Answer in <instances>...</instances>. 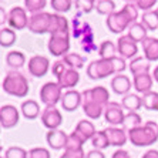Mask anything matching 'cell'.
Listing matches in <instances>:
<instances>
[{
    "label": "cell",
    "instance_id": "33",
    "mask_svg": "<svg viewBox=\"0 0 158 158\" xmlns=\"http://www.w3.org/2000/svg\"><path fill=\"white\" fill-rule=\"evenodd\" d=\"M64 63L67 64V67L74 69V70H78V69H83L85 64V57L77 54V53H69L67 56L63 57Z\"/></svg>",
    "mask_w": 158,
    "mask_h": 158
},
{
    "label": "cell",
    "instance_id": "24",
    "mask_svg": "<svg viewBox=\"0 0 158 158\" xmlns=\"http://www.w3.org/2000/svg\"><path fill=\"white\" fill-rule=\"evenodd\" d=\"M144 57L150 63L158 61V39L157 37H147L143 41Z\"/></svg>",
    "mask_w": 158,
    "mask_h": 158
},
{
    "label": "cell",
    "instance_id": "29",
    "mask_svg": "<svg viewBox=\"0 0 158 158\" xmlns=\"http://www.w3.org/2000/svg\"><path fill=\"white\" fill-rule=\"evenodd\" d=\"M121 106L124 110H128V113H137L143 107V97L138 94H127L123 97Z\"/></svg>",
    "mask_w": 158,
    "mask_h": 158
},
{
    "label": "cell",
    "instance_id": "45",
    "mask_svg": "<svg viewBox=\"0 0 158 158\" xmlns=\"http://www.w3.org/2000/svg\"><path fill=\"white\" fill-rule=\"evenodd\" d=\"M27 158H52V155H50V151H48L47 148L36 147V148H31V150L29 151Z\"/></svg>",
    "mask_w": 158,
    "mask_h": 158
},
{
    "label": "cell",
    "instance_id": "9",
    "mask_svg": "<svg viewBox=\"0 0 158 158\" xmlns=\"http://www.w3.org/2000/svg\"><path fill=\"white\" fill-rule=\"evenodd\" d=\"M104 118H106V121L111 127L123 125L124 124V118H125V113H124L123 106H120L115 101H110L106 106V110H104Z\"/></svg>",
    "mask_w": 158,
    "mask_h": 158
},
{
    "label": "cell",
    "instance_id": "48",
    "mask_svg": "<svg viewBox=\"0 0 158 158\" xmlns=\"http://www.w3.org/2000/svg\"><path fill=\"white\" fill-rule=\"evenodd\" d=\"M84 150H64L60 158H85Z\"/></svg>",
    "mask_w": 158,
    "mask_h": 158
},
{
    "label": "cell",
    "instance_id": "20",
    "mask_svg": "<svg viewBox=\"0 0 158 158\" xmlns=\"http://www.w3.org/2000/svg\"><path fill=\"white\" fill-rule=\"evenodd\" d=\"M81 96H83V94H81ZM81 107H83L84 114L87 115L90 120H98V118L101 117V114H104V110H106L104 106L87 98V97H83V106Z\"/></svg>",
    "mask_w": 158,
    "mask_h": 158
},
{
    "label": "cell",
    "instance_id": "26",
    "mask_svg": "<svg viewBox=\"0 0 158 158\" xmlns=\"http://www.w3.org/2000/svg\"><path fill=\"white\" fill-rule=\"evenodd\" d=\"M147 33H148L147 27L144 26L141 22H135L128 27V33H127V36H128L131 40L135 41V43H143V41L148 37Z\"/></svg>",
    "mask_w": 158,
    "mask_h": 158
},
{
    "label": "cell",
    "instance_id": "46",
    "mask_svg": "<svg viewBox=\"0 0 158 158\" xmlns=\"http://www.w3.org/2000/svg\"><path fill=\"white\" fill-rule=\"evenodd\" d=\"M67 69H69V67H67V64L64 63V60L61 59V60H57V61H56L54 64L52 66V73L54 74V77L59 78L60 76H61V74L67 70Z\"/></svg>",
    "mask_w": 158,
    "mask_h": 158
},
{
    "label": "cell",
    "instance_id": "35",
    "mask_svg": "<svg viewBox=\"0 0 158 158\" xmlns=\"http://www.w3.org/2000/svg\"><path fill=\"white\" fill-rule=\"evenodd\" d=\"M143 125V118L138 113H127L125 114V118H124V124H123V128L125 131H130L132 128H137Z\"/></svg>",
    "mask_w": 158,
    "mask_h": 158
},
{
    "label": "cell",
    "instance_id": "8",
    "mask_svg": "<svg viewBox=\"0 0 158 158\" xmlns=\"http://www.w3.org/2000/svg\"><path fill=\"white\" fill-rule=\"evenodd\" d=\"M7 16H9L7 23H9V26H10V29L23 30V29H26V27H29L30 17H27V10L24 7L15 6V7L10 9Z\"/></svg>",
    "mask_w": 158,
    "mask_h": 158
},
{
    "label": "cell",
    "instance_id": "11",
    "mask_svg": "<svg viewBox=\"0 0 158 158\" xmlns=\"http://www.w3.org/2000/svg\"><path fill=\"white\" fill-rule=\"evenodd\" d=\"M20 120V111L17 110V107L11 106V104H6V106L0 107V124L3 128H13L19 124Z\"/></svg>",
    "mask_w": 158,
    "mask_h": 158
},
{
    "label": "cell",
    "instance_id": "40",
    "mask_svg": "<svg viewBox=\"0 0 158 158\" xmlns=\"http://www.w3.org/2000/svg\"><path fill=\"white\" fill-rule=\"evenodd\" d=\"M50 4H52V7L54 9L56 13H59V15L60 13H67L73 7V2L71 0H52Z\"/></svg>",
    "mask_w": 158,
    "mask_h": 158
},
{
    "label": "cell",
    "instance_id": "52",
    "mask_svg": "<svg viewBox=\"0 0 158 158\" xmlns=\"http://www.w3.org/2000/svg\"><path fill=\"white\" fill-rule=\"evenodd\" d=\"M7 19H9V16L4 13V9L0 7V23H2V24H4V23L7 22Z\"/></svg>",
    "mask_w": 158,
    "mask_h": 158
},
{
    "label": "cell",
    "instance_id": "21",
    "mask_svg": "<svg viewBox=\"0 0 158 158\" xmlns=\"http://www.w3.org/2000/svg\"><path fill=\"white\" fill-rule=\"evenodd\" d=\"M111 88L118 96H127L131 90V80L124 74H117L111 80Z\"/></svg>",
    "mask_w": 158,
    "mask_h": 158
},
{
    "label": "cell",
    "instance_id": "6",
    "mask_svg": "<svg viewBox=\"0 0 158 158\" xmlns=\"http://www.w3.org/2000/svg\"><path fill=\"white\" fill-rule=\"evenodd\" d=\"M63 88L59 83L48 81L40 88V101L46 107H56L57 103H61Z\"/></svg>",
    "mask_w": 158,
    "mask_h": 158
},
{
    "label": "cell",
    "instance_id": "34",
    "mask_svg": "<svg viewBox=\"0 0 158 158\" xmlns=\"http://www.w3.org/2000/svg\"><path fill=\"white\" fill-rule=\"evenodd\" d=\"M115 53H117V46L111 40H106L100 44V47H98L100 59H113V57H117Z\"/></svg>",
    "mask_w": 158,
    "mask_h": 158
},
{
    "label": "cell",
    "instance_id": "2",
    "mask_svg": "<svg viewBox=\"0 0 158 158\" xmlns=\"http://www.w3.org/2000/svg\"><path fill=\"white\" fill-rule=\"evenodd\" d=\"M137 19H138V7L134 2H127L120 11H114L107 17L106 24L111 33L120 34L128 30V27L132 23H135Z\"/></svg>",
    "mask_w": 158,
    "mask_h": 158
},
{
    "label": "cell",
    "instance_id": "12",
    "mask_svg": "<svg viewBox=\"0 0 158 158\" xmlns=\"http://www.w3.org/2000/svg\"><path fill=\"white\" fill-rule=\"evenodd\" d=\"M27 69H29V73L33 77H44L50 70V60L47 57H44V56H33L29 60Z\"/></svg>",
    "mask_w": 158,
    "mask_h": 158
},
{
    "label": "cell",
    "instance_id": "4",
    "mask_svg": "<svg viewBox=\"0 0 158 158\" xmlns=\"http://www.w3.org/2000/svg\"><path fill=\"white\" fill-rule=\"evenodd\" d=\"M2 87H3V91L6 94L17 97V98H24L30 91L29 80L19 70H11L9 73H6L3 83H2Z\"/></svg>",
    "mask_w": 158,
    "mask_h": 158
},
{
    "label": "cell",
    "instance_id": "53",
    "mask_svg": "<svg viewBox=\"0 0 158 158\" xmlns=\"http://www.w3.org/2000/svg\"><path fill=\"white\" fill-rule=\"evenodd\" d=\"M152 77H154V80L158 83V66L154 69V74H152Z\"/></svg>",
    "mask_w": 158,
    "mask_h": 158
},
{
    "label": "cell",
    "instance_id": "50",
    "mask_svg": "<svg viewBox=\"0 0 158 158\" xmlns=\"http://www.w3.org/2000/svg\"><path fill=\"white\" fill-rule=\"evenodd\" d=\"M111 158H131V155H130L128 151L121 150V148H120V150H117L114 154H113V157Z\"/></svg>",
    "mask_w": 158,
    "mask_h": 158
},
{
    "label": "cell",
    "instance_id": "16",
    "mask_svg": "<svg viewBox=\"0 0 158 158\" xmlns=\"http://www.w3.org/2000/svg\"><path fill=\"white\" fill-rule=\"evenodd\" d=\"M81 94H83V97H87V98L93 100V101H96V103L101 104V106H104V107L110 103V93H108V90H107L106 87H103V85H97V87L84 90Z\"/></svg>",
    "mask_w": 158,
    "mask_h": 158
},
{
    "label": "cell",
    "instance_id": "3",
    "mask_svg": "<svg viewBox=\"0 0 158 158\" xmlns=\"http://www.w3.org/2000/svg\"><path fill=\"white\" fill-rule=\"evenodd\" d=\"M127 132L128 141L135 147H150L158 141V124L155 121H147Z\"/></svg>",
    "mask_w": 158,
    "mask_h": 158
},
{
    "label": "cell",
    "instance_id": "39",
    "mask_svg": "<svg viewBox=\"0 0 158 158\" xmlns=\"http://www.w3.org/2000/svg\"><path fill=\"white\" fill-rule=\"evenodd\" d=\"M46 4H47L46 0H24V9L30 13H33V15L44 11Z\"/></svg>",
    "mask_w": 158,
    "mask_h": 158
},
{
    "label": "cell",
    "instance_id": "43",
    "mask_svg": "<svg viewBox=\"0 0 158 158\" xmlns=\"http://www.w3.org/2000/svg\"><path fill=\"white\" fill-rule=\"evenodd\" d=\"M29 151H26L22 147H10L6 150L4 158H27Z\"/></svg>",
    "mask_w": 158,
    "mask_h": 158
},
{
    "label": "cell",
    "instance_id": "27",
    "mask_svg": "<svg viewBox=\"0 0 158 158\" xmlns=\"http://www.w3.org/2000/svg\"><path fill=\"white\" fill-rule=\"evenodd\" d=\"M64 31H70L69 29V20L63 15L54 13L52 16V26H50V36L52 34H57V33H64Z\"/></svg>",
    "mask_w": 158,
    "mask_h": 158
},
{
    "label": "cell",
    "instance_id": "38",
    "mask_svg": "<svg viewBox=\"0 0 158 158\" xmlns=\"http://www.w3.org/2000/svg\"><path fill=\"white\" fill-rule=\"evenodd\" d=\"M91 144L93 147H94V150H104V148L110 147V141H108V138H107V134L104 130H101V131H97L96 135L93 137L91 140Z\"/></svg>",
    "mask_w": 158,
    "mask_h": 158
},
{
    "label": "cell",
    "instance_id": "36",
    "mask_svg": "<svg viewBox=\"0 0 158 158\" xmlns=\"http://www.w3.org/2000/svg\"><path fill=\"white\" fill-rule=\"evenodd\" d=\"M96 10L98 15L108 17L115 11V3L113 0H98V2H96Z\"/></svg>",
    "mask_w": 158,
    "mask_h": 158
},
{
    "label": "cell",
    "instance_id": "15",
    "mask_svg": "<svg viewBox=\"0 0 158 158\" xmlns=\"http://www.w3.org/2000/svg\"><path fill=\"white\" fill-rule=\"evenodd\" d=\"M104 131H106L107 138L110 141V147L121 148L128 141V132L125 131L124 128H120V127H107Z\"/></svg>",
    "mask_w": 158,
    "mask_h": 158
},
{
    "label": "cell",
    "instance_id": "42",
    "mask_svg": "<svg viewBox=\"0 0 158 158\" xmlns=\"http://www.w3.org/2000/svg\"><path fill=\"white\" fill-rule=\"evenodd\" d=\"M80 46H81V48H83V52L87 53V54L88 53H93V52H97L98 48H97V44L94 43V33L84 37V39H81Z\"/></svg>",
    "mask_w": 158,
    "mask_h": 158
},
{
    "label": "cell",
    "instance_id": "49",
    "mask_svg": "<svg viewBox=\"0 0 158 158\" xmlns=\"http://www.w3.org/2000/svg\"><path fill=\"white\" fill-rule=\"evenodd\" d=\"M85 158H106V155H104L103 151H100V150H91L87 152Z\"/></svg>",
    "mask_w": 158,
    "mask_h": 158
},
{
    "label": "cell",
    "instance_id": "14",
    "mask_svg": "<svg viewBox=\"0 0 158 158\" xmlns=\"http://www.w3.org/2000/svg\"><path fill=\"white\" fill-rule=\"evenodd\" d=\"M80 106H83V96L77 90H67L61 97V107L64 111H76Z\"/></svg>",
    "mask_w": 158,
    "mask_h": 158
},
{
    "label": "cell",
    "instance_id": "28",
    "mask_svg": "<svg viewBox=\"0 0 158 158\" xmlns=\"http://www.w3.org/2000/svg\"><path fill=\"white\" fill-rule=\"evenodd\" d=\"M20 111H22V114L27 120H36L40 115L41 110L37 101H34V100H26V101H23L22 107H20Z\"/></svg>",
    "mask_w": 158,
    "mask_h": 158
},
{
    "label": "cell",
    "instance_id": "30",
    "mask_svg": "<svg viewBox=\"0 0 158 158\" xmlns=\"http://www.w3.org/2000/svg\"><path fill=\"white\" fill-rule=\"evenodd\" d=\"M6 64H7L9 67H11V69L19 70V69H22V67L26 64V56L22 52L11 50V52L7 53V56H6Z\"/></svg>",
    "mask_w": 158,
    "mask_h": 158
},
{
    "label": "cell",
    "instance_id": "44",
    "mask_svg": "<svg viewBox=\"0 0 158 158\" xmlns=\"http://www.w3.org/2000/svg\"><path fill=\"white\" fill-rule=\"evenodd\" d=\"M74 4L80 10V13H90L96 9V0H77L74 2Z\"/></svg>",
    "mask_w": 158,
    "mask_h": 158
},
{
    "label": "cell",
    "instance_id": "37",
    "mask_svg": "<svg viewBox=\"0 0 158 158\" xmlns=\"http://www.w3.org/2000/svg\"><path fill=\"white\" fill-rule=\"evenodd\" d=\"M143 107L148 111H158V93L150 91L143 96Z\"/></svg>",
    "mask_w": 158,
    "mask_h": 158
},
{
    "label": "cell",
    "instance_id": "25",
    "mask_svg": "<svg viewBox=\"0 0 158 158\" xmlns=\"http://www.w3.org/2000/svg\"><path fill=\"white\" fill-rule=\"evenodd\" d=\"M130 71L132 76H138V74H147L151 70V63L145 57H135L132 59L128 64Z\"/></svg>",
    "mask_w": 158,
    "mask_h": 158
},
{
    "label": "cell",
    "instance_id": "1",
    "mask_svg": "<svg viewBox=\"0 0 158 158\" xmlns=\"http://www.w3.org/2000/svg\"><path fill=\"white\" fill-rule=\"evenodd\" d=\"M127 69L125 60L121 57H113V59H98L91 61L87 66V77L91 80H103L110 77L113 74H121Z\"/></svg>",
    "mask_w": 158,
    "mask_h": 158
},
{
    "label": "cell",
    "instance_id": "5",
    "mask_svg": "<svg viewBox=\"0 0 158 158\" xmlns=\"http://www.w3.org/2000/svg\"><path fill=\"white\" fill-rule=\"evenodd\" d=\"M47 48L50 52V54L54 56V57H64V56H67L69 50H70V31L52 34L47 44Z\"/></svg>",
    "mask_w": 158,
    "mask_h": 158
},
{
    "label": "cell",
    "instance_id": "10",
    "mask_svg": "<svg viewBox=\"0 0 158 158\" xmlns=\"http://www.w3.org/2000/svg\"><path fill=\"white\" fill-rule=\"evenodd\" d=\"M41 123L48 131L59 130V127L63 124V114L57 107H46L41 111Z\"/></svg>",
    "mask_w": 158,
    "mask_h": 158
},
{
    "label": "cell",
    "instance_id": "23",
    "mask_svg": "<svg viewBox=\"0 0 158 158\" xmlns=\"http://www.w3.org/2000/svg\"><path fill=\"white\" fill-rule=\"evenodd\" d=\"M74 132L85 143V141H88V140H93V137L96 135L97 131H96L94 124H93L90 120H81V121H78V124L76 125Z\"/></svg>",
    "mask_w": 158,
    "mask_h": 158
},
{
    "label": "cell",
    "instance_id": "54",
    "mask_svg": "<svg viewBox=\"0 0 158 158\" xmlns=\"http://www.w3.org/2000/svg\"><path fill=\"white\" fill-rule=\"evenodd\" d=\"M2 158H4V157H2Z\"/></svg>",
    "mask_w": 158,
    "mask_h": 158
},
{
    "label": "cell",
    "instance_id": "22",
    "mask_svg": "<svg viewBox=\"0 0 158 158\" xmlns=\"http://www.w3.org/2000/svg\"><path fill=\"white\" fill-rule=\"evenodd\" d=\"M78 81H80L78 71L74 70V69H70V67L57 78V83L61 88H74L78 84Z\"/></svg>",
    "mask_w": 158,
    "mask_h": 158
},
{
    "label": "cell",
    "instance_id": "51",
    "mask_svg": "<svg viewBox=\"0 0 158 158\" xmlns=\"http://www.w3.org/2000/svg\"><path fill=\"white\" fill-rule=\"evenodd\" d=\"M141 158H158V151L157 150H148Z\"/></svg>",
    "mask_w": 158,
    "mask_h": 158
},
{
    "label": "cell",
    "instance_id": "13",
    "mask_svg": "<svg viewBox=\"0 0 158 158\" xmlns=\"http://www.w3.org/2000/svg\"><path fill=\"white\" fill-rule=\"evenodd\" d=\"M117 53L120 54L121 59H135L137 53H138V47H137V43L134 40H131L127 34L124 36H120L117 41Z\"/></svg>",
    "mask_w": 158,
    "mask_h": 158
},
{
    "label": "cell",
    "instance_id": "18",
    "mask_svg": "<svg viewBox=\"0 0 158 158\" xmlns=\"http://www.w3.org/2000/svg\"><path fill=\"white\" fill-rule=\"evenodd\" d=\"M152 84H154V77L150 73L138 74V76H134V78H132V87L135 88L137 93H140L143 96L151 91Z\"/></svg>",
    "mask_w": 158,
    "mask_h": 158
},
{
    "label": "cell",
    "instance_id": "32",
    "mask_svg": "<svg viewBox=\"0 0 158 158\" xmlns=\"http://www.w3.org/2000/svg\"><path fill=\"white\" fill-rule=\"evenodd\" d=\"M141 23H143L144 26L147 27V30H150V31L158 30V9L144 13L143 17H141Z\"/></svg>",
    "mask_w": 158,
    "mask_h": 158
},
{
    "label": "cell",
    "instance_id": "17",
    "mask_svg": "<svg viewBox=\"0 0 158 158\" xmlns=\"http://www.w3.org/2000/svg\"><path fill=\"white\" fill-rule=\"evenodd\" d=\"M71 27H73V31H71V34H73L74 39H78V40H81V39H84V37L93 34L91 26H90L87 22L81 20L80 15H77V16H74V17H73Z\"/></svg>",
    "mask_w": 158,
    "mask_h": 158
},
{
    "label": "cell",
    "instance_id": "41",
    "mask_svg": "<svg viewBox=\"0 0 158 158\" xmlns=\"http://www.w3.org/2000/svg\"><path fill=\"white\" fill-rule=\"evenodd\" d=\"M83 145H84V141L73 131L67 138L66 150H83Z\"/></svg>",
    "mask_w": 158,
    "mask_h": 158
},
{
    "label": "cell",
    "instance_id": "47",
    "mask_svg": "<svg viewBox=\"0 0 158 158\" xmlns=\"http://www.w3.org/2000/svg\"><path fill=\"white\" fill-rule=\"evenodd\" d=\"M134 3H135V6L140 9V10H144L147 13V11H151V9L154 7L157 2H155V0H135Z\"/></svg>",
    "mask_w": 158,
    "mask_h": 158
},
{
    "label": "cell",
    "instance_id": "31",
    "mask_svg": "<svg viewBox=\"0 0 158 158\" xmlns=\"http://www.w3.org/2000/svg\"><path fill=\"white\" fill-rule=\"evenodd\" d=\"M17 40V34L10 27H2L0 29V46L2 47H11Z\"/></svg>",
    "mask_w": 158,
    "mask_h": 158
},
{
    "label": "cell",
    "instance_id": "7",
    "mask_svg": "<svg viewBox=\"0 0 158 158\" xmlns=\"http://www.w3.org/2000/svg\"><path fill=\"white\" fill-rule=\"evenodd\" d=\"M52 13L47 11H41L37 15H31L29 20V27L27 29L34 34H44L50 31V26H52Z\"/></svg>",
    "mask_w": 158,
    "mask_h": 158
},
{
    "label": "cell",
    "instance_id": "19",
    "mask_svg": "<svg viewBox=\"0 0 158 158\" xmlns=\"http://www.w3.org/2000/svg\"><path fill=\"white\" fill-rule=\"evenodd\" d=\"M67 135L64 131L61 130H53V131H48L47 135H46V141L53 150H66V144H67Z\"/></svg>",
    "mask_w": 158,
    "mask_h": 158
}]
</instances>
